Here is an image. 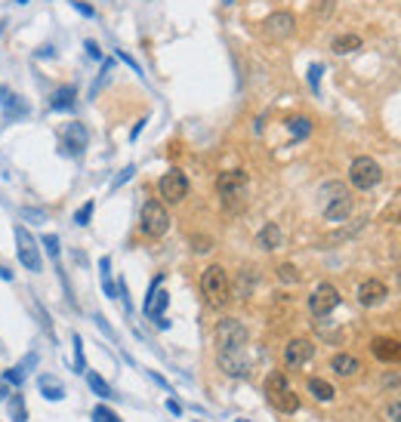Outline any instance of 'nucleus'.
<instances>
[{"label": "nucleus", "mask_w": 401, "mask_h": 422, "mask_svg": "<svg viewBox=\"0 0 401 422\" xmlns=\"http://www.w3.org/2000/svg\"><path fill=\"white\" fill-rule=\"evenodd\" d=\"M216 191H219L222 204L229 210H235L247 198V176L241 170H226V173H219V179H216Z\"/></svg>", "instance_id": "obj_6"}, {"label": "nucleus", "mask_w": 401, "mask_h": 422, "mask_svg": "<svg viewBox=\"0 0 401 422\" xmlns=\"http://www.w3.org/2000/svg\"><path fill=\"white\" fill-rule=\"evenodd\" d=\"M398 284H401V271H398Z\"/></svg>", "instance_id": "obj_51"}, {"label": "nucleus", "mask_w": 401, "mask_h": 422, "mask_svg": "<svg viewBox=\"0 0 401 422\" xmlns=\"http://www.w3.org/2000/svg\"><path fill=\"white\" fill-rule=\"evenodd\" d=\"M355 50H361V37L358 34H339L334 37V53H355Z\"/></svg>", "instance_id": "obj_26"}, {"label": "nucleus", "mask_w": 401, "mask_h": 422, "mask_svg": "<svg viewBox=\"0 0 401 422\" xmlns=\"http://www.w3.org/2000/svg\"><path fill=\"white\" fill-rule=\"evenodd\" d=\"M219 367L235 379H244L250 373V361L244 358V351H229V355H219Z\"/></svg>", "instance_id": "obj_19"}, {"label": "nucleus", "mask_w": 401, "mask_h": 422, "mask_svg": "<svg viewBox=\"0 0 401 422\" xmlns=\"http://www.w3.org/2000/svg\"><path fill=\"white\" fill-rule=\"evenodd\" d=\"M10 395H13V392H10V386H6V382H0V401H6Z\"/></svg>", "instance_id": "obj_46"}, {"label": "nucleus", "mask_w": 401, "mask_h": 422, "mask_svg": "<svg viewBox=\"0 0 401 422\" xmlns=\"http://www.w3.org/2000/svg\"><path fill=\"white\" fill-rule=\"evenodd\" d=\"M99 271H102V290H105V296H108V299H114V296H118V287L111 284V275H108V271H111V259H108V256L99 259Z\"/></svg>", "instance_id": "obj_28"}, {"label": "nucleus", "mask_w": 401, "mask_h": 422, "mask_svg": "<svg viewBox=\"0 0 401 422\" xmlns=\"http://www.w3.org/2000/svg\"><path fill=\"white\" fill-rule=\"evenodd\" d=\"M72 342H74V370L83 373V370H87V361H83V339H81V333H74Z\"/></svg>", "instance_id": "obj_31"}, {"label": "nucleus", "mask_w": 401, "mask_h": 422, "mask_svg": "<svg viewBox=\"0 0 401 422\" xmlns=\"http://www.w3.org/2000/svg\"><path fill=\"white\" fill-rule=\"evenodd\" d=\"M133 173H136V167H123V170H121V173H118V179H114V182H111V189H121V185H123V182H127V179H130V176H133Z\"/></svg>", "instance_id": "obj_36"}, {"label": "nucleus", "mask_w": 401, "mask_h": 422, "mask_svg": "<svg viewBox=\"0 0 401 422\" xmlns=\"http://www.w3.org/2000/svg\"><path fill=\"white\" fill-rule=\"evenodd\" d=\"M118 56H121L123 62H127V65L133 68V72H139V65H136V59H133V56H127V53H118Z\"/></svg>", "instance_id": "obj_45"}, {"label": "nucleus", "mask_w": 401, "mask_h": 422, "mask_svg": "<svg viewBox=\"0 0 401 422\" xmlns=\"http://www.w3.org/2000/svg\"><path fill=\"white\" fill-rule=\"evenodd\" d=\"M0 105H4V117L10 123L22 121V117H28V105L22 102V96H15V93H10L6 87H0Z\"/></svg>", "instance_id": "obj_15"}, {"label": "nucleus", "mask_w": 401, "mask_h": 422, "mask_svg": "<svg viewBox=\"0 0 401 422\" xmlns=\"http://www.w3.org/2000/svg\"><path fill=\"white\" fill-rule=\"evenodd\" d=\"M83 50H87V56H90V59H102V50H99V43H96V41H87V43H83Z\"/></svg>", "instance_id": "obj_39"}, {"label": "nucleus", "mask_w": 401, "mask_h": 422, "mask_svg": "<svg viewBox=\"0 0 401 422\" xmlns=\"http://www.w3.org/2000/svg\"><path fill=\"white\" fill-rule=\"evenodd\" d=\"M37 388H41V395L46 401H62V397H65V386H62L56 376H50V373H41V376H37Z\"/></svg>", "instance_id": "obj_22"}, {"label": "nucleus", "mask_w": 401, "mask_h": 422, "mask_svg": "<svg viewBox=\"0 0 401 422\" xmlns=\"http://www.w3.org/2000/svg\"><path fill=\"white\" fill-rule=\"evenodd\" d=\"M287 127L293 132V139H306L308 132H312V121H308V117H290Z\"/></svg>", "instance_id": "obj_29"}, {"label": "nucleus", "mask_w": 401, "mask_h": 422, "mask_svg": "<svg viewBox=\"0 0 401 422\" xmlns=\"http://www.w3.org/2000/svg\"><path fill=\"white\" fill-rule=\"evenodd\" d=\"M370 351H374V358H380L383 364H395V361H401V339H386V336H380V339L370 342Z\"/></svg>", "instance_id": "obj_17"}, {"label": "nucleus", "mask_w": 401, "mask_h": 422, "mask_svg": "<svg viewBox=\"0 0 401 422\" xmlns=\"http://www.w3.org/2000/svg\"><path fill=\"white\" fill-rule=\"evenodd\" d=\"M330 10H334V0H321V10H318V15L324 19V15H327Z\"/></svg>", "instance_id": "obj_44"}, {"label": "nucleus", "mask_w": 401, "mask_h": 422, "mask_svg": "<svg viewBox=\"0 0 401 422\" xmlns=\"http://www.w3.org/2000/svg\"><path fill=\"white\" fill-rule=\"evenodd\" d=\"M299 268L297 265H290V262H284V265H278V280H281V284H299Z\"/></svg>", "instance_id": "obj_30"}, {"label": "nucleus", "mask_w": 401, "mask_h": 422, "mask_svg": "<svg viewBox=\"0 0 401 422\" xmlns=\"http://www.w3.org/2000/svg\"><path fill=\"white\" fill-rule=\"evenodd\" d=\"M380 179H383V167H380V163H376L374 158L361 154V158L352 161V167H349V182H352L358 191L376 189V185H380Z\"/></svg>", "instance_id": "obj_5"}, {"label": "nucleus", "mask_w": 401, "mask_h": 422, "mask_svg": "<svg viewBox=\"0 0 401 422\" xmlns=\"http://www.w3.org/2000/svg\"><path fill=\"white\" fill-rule=\"evenodd\" d=\"M257 244L262 250H278V247H281V229H278L275 222H266L259 229V234H257Z\"/></svg>", "instance_id": "obj_23"}, {"label": "nucleus", "mask_w": 401, "mask_h": 422, "mask_svg": "<svg viewBox=\"0 0 401 422\" xmlns=\"http://www.w3.org/2000/svg\"><path fill=\"white\" fill-rule=\"evenodd\" d=\"M15 244H19V262L25 265L28 271H34V275H41V268H43V259H41V250H37V240L31 238V234L25 231V225H15Z\"/></svg>", "instance_id": "obj_8"}, {"label": "nucleus", "mask_w": 401, "mask_h": 422, "mask_svg": "<svg viewBox=\"0 0 401 422\" xmlns=\"http://www.w3.org/2000/svg\"><path fill=\"white\" fill-rule=\"evenodd\" d=\"M213 339H216V355H229V351H244L250 333H247V327L238 318H222L216 324Z\"/></svg>", "instance_id": "obj_2"}, {"label": "nucleus", "mask_w": 401, "mask_h": 422, "mask_svg": "<svg viewBox=\"0 0 401 422\" xmlns=\"http://www.w3.org/2000/svg\"><path fill=\"white\" fill-rule=\"evenodd\" d=\"M41 244L46 247V253H50V259L59 265V238H56V234H46V238L41 240Z\"/></svg>", "instance_id": "obj_35"}, {"label": "nucleus", "mask_w": 401, "mask_h": 422, "mask_svg": "<svg viewBox=\"0 0 401 422\" xmlns=\"http://www.w3.org/2000/svg\"><path fill=\"white\" fill-rule=\"evenodd\" d=\"M386 416H389L392 422H401V401H392L389 407H386Z\"/></svg>", "instance_id": "obj_37"}, {"label": "nucleus", "mask_w": 401, "mask_h": 422, "mask_svg": "<svg viewBox=\"0 0 401 422\" xmlns=\"http://www.w3.org/2000/svg\"><path fill=\"white\" fill-rule=\"evenodd\" d=\"M37 308V315H41V324H43V330H46V336H53V324H50V315L43 311V306H34Z\"/></svg>", "instance_id": "obj_41"}, {"label": "nucleus", "mask_w": 401, "mask_h": 422, "mask_svg": "<svg viewBox=\"0 0 401 422\" xmlns=\"http://www.w3.org/2000/svg\"><path fill=\"white\" fill-rule=\"evenodd\" d=\"M93 422H121V416L111 407H102V404H99V407H93Z\"/></svg>", "instance_id": "obj_33"}, {"label": "nucleus", "mask_w": 401, "mask_h": 422, "mask_svg": "<svg viewBox=\"0 0 401 422\" xmlns=\"http://www.w3.org/2000/svg\"><path fill=\"white\" fill-rule=\"evenodd\" d=\"M308 395L315 397V401H321V404H327V401H334V386L330 382H324V379H318V376H312L308 379Z\"/></svg>", "instance_id": "obj_24"}, {"label": "nucleus", "mask_w": 401, "mask_h": 422, "mask_svg": "<svg viewBox=\"0 0 401 422\" xmlns=\"http://www.w3.org/2000/svg\"><path fill=\"white\" fill-rule=\"evenodd\" d=\"M222 4H235V0H222Z\"/></svg>", "instance_id": "obj_50"}, {"label": "nucleus", "mask_w": 401, "mask_h": 422, "mask_svg": "<svg viewBox=\"0 0 401 422\" xmlns=\"http://www.w3.org/2000/svg\"><path fill=\"white\" fill-rule=\"evenodd\" d=\"M158 191L167 204H179V200H185V194H189V179H185V173H179V170H170V173L161 176Z\"/></svg>", "instance_id": "obj_10"}, {"label": "nucleus", "mask_w": 401, "mask_h": 422, "mask_svg": "<svg viewBox=\"0 0 401 422\" xmlns=\"http://www.w3.org/2000/svg\"><path fill=\"white\" fill-rule=\"evenodd\" d=\"M337 306H339V290L334 284H318L312 290V296H308V311L315 318H327Z\"/></svg>", "instance_id": "obj_9"}, {"label": "nucleus", "mask_w": 401, "mask_h": 422, "mask_svg": "<svg viewBox=\"0 0 401 422\" xmlns=\"http://www.w3.org/2000/svg\"><path fill=\"white\" fill-rule=\"evenodd\" d=\"M72 6H74L77 13H83V15H87V19H90V15H93V6H87V4H81V0H72Z\"/></svg>", "instance_id": "obj_42"}, {"label": "nucleus", "mask_w": 401, "mask_h": 422, "mask_svg": "<svg viewBox=\"0 0 401 422\" xmlns=\"http://www.w3.org/2000/svg\"><path fill=\"white\" fill-rule=\"evenodd\" d=\"M87 142H90V136H87L83 123H68V127L62 130V154H68V158H81Z\"/></svg>", "instance_id": "obj_11"}, {"label": "nucleus", "mask_w": 401, "mask_h": 422, "mask_svg": "<svg viewBox=\"0 0 401 422\" xmlns=\"http://www.w3.org/2000/svg\"><path fill=\"white\" fill-rule=\"evenodd\" d=\"M142 127H145V121H139L136 127H133V132H130V139H133V142H136V139H139V132H142Z\"/></svg>", "instance_id": "obj_47"}, {"label": "nucleus", "mask_w": 401, "mask_h": 422, "mask_svg": "<svg viewBox=\"0 0 401 422\" xmlns=\"http://www.w3.org/2000/svg\"><path fill=\"white\" fill-rule=\"evenodd\" d=\"M37 56H41V59H50V56H53V46H41V50H37Z\"/></svg>", "instance_id": "obj_48"}, {"label": "nucleus", "mask_w": 401, "mask_h": 422, "mask_svg": "<svg viewBox=\"0 0 401 422\" xmlns=\"http://www.w3.org/2000/svg\"><path fill=\"white\" fill-rule=\"evenodd\" d=\"M324 194H330V198H324V219L327 222H346L352 213V194L339 182L324 185Z\"/></svg>", "instance_id": "obj_7"}, {"label": "nucleus", "mask_w": 401, "mask_h": 422, "mask_svg": "<svg viewBox=\"0 0 401 422\" xmlns=\"http://www.w3.org/2000/svg\"><path fill=\"white\" fill-rule=\"evenodd\" d=\"M111 72H114V62H111V59H105V62H102V72H99L96 83H93V96H96V93L105 87V81H108V77H111Z\"/></svg>", "instance_id": "obj_32"}, {"label": "nucleus", "mask_w": 401, "mask_h": 422, "mask_svg": "<svg viewBox=\"0 0 401 422\" xmlns=\"http://www.w3.org/2000/svg\"><path fill=\"white\" fill-rule=\"evenodd\" d=\"M6 410H10L13 422H28V407H25V397L22 395H13L10 401H6Z\"/></svg>", "instance_id": "obj_27"}, {"label": "nucleus", "mask_w": 401, "mask_h": 422, "mask_svg": "<svg viewBox=\"0 0 401 422\" xmlns=\"http://www.w3.org/2000/svg\"><path fill=\"white\" fill-rule=\"evenodd\" d=\"M386 296H389V290H386V284L383 280H365V284L358 287V302L365 308H374V306H380V302L386 299Z\"/></svg>", "instance_id": "obj_16"}, {"label": "nucleus", "mask_w": 401, "mask_h": 422, "mask_svg": "<svg viewBox=\"0 0 401 422\" xmlns=\"http://www.w3.org/2000/svg\"><path fill=\"white\" fill-rule=\"evenodd\" d=\"M330 370H334L337 376H343V379H352L355 373L361 370V361L352 358V355H334L330 358Z\"/></svg>", "instance_id": "obj_20"}, {"label": "nucleus", "mask_w": 401, "mask_h": 422, "mask_svg": "<svg viewBox=\"0 0 401 422\" xmlns=\"http://www.w3.org/2000/svg\"><path fill=\"white\" fill-rule=\"evenodd\" d=\"M93 210H96V204H93V200H87V204H83V207L74 213V225H90Z\"/></svg>", "instance_id": "obj_34"}, {"label": "nucleus", "mask_w": 401, "mask_h": 422, "mask_svg": "<svg viewBox=\"0 0 401 422\" xmlns=\"http://www.w3.org/2000/svg\"><path fill=\"white\" fill-rule=\"evenodd\" d=\"M167 410L173 413V416H182V407H179V401H173V397H167Z\"/></svg>", "instance_id": "obj_43"}, {"label": "nucleus", "mask_w": 401, "mask_h": 422, "mask_svg": "<svg viewBox=\"0 0 401 422\" xmlns=\"http://www.w3.org/2000/svg\"><path fill=\"white\" fill-rule=\"evenodd\" d=\"M200 296L210 308H222L231 299V280L222 265H207L200 271Z\"/></svg>", "instance_id": "obj_1"}, {"label": "nucleus", "mask_w": 401, "mask_h": 422, "mask_svg": "<svg viewBox=\"0 0 401 422\" xmlns=\"http://www.w3.org/2000/svg\"><path fill=\"white\" fill-rule=\"evenodd\" d=\"M83 376H87V386H90L93 395H99V397H118V395L111 392V386H108V382L99 376L96 370H90V367H87V370H83Z\"/></svg>", "instance_id": "obj_25"}, {"label": "nucleus", "mask_w": 401, "mask_h": 422, "mask_svg": "<svg viewBox=\"0 0 401 422\" xmlns=\"http://www.w3.org/2000/svg\"><path fill=\"white\" fill-rule=\"evenodd\" d=\"M139 229H142V234H145V238H151V240L164 238V234L170 231V213H167V207L161 204V200H145L142 213H139Z\"/></svg>", "instance_id": "obj_4"}, {"label": "nucleus", "mask_w": 401, "mask_h": 422, "mask_svg": "<svg viewBox=\"0 0 401 422\" xmlns=\"http://www.w3.org/2000/svg\"><path fill=\"white\" fill-rule=\"evenodd\" d=\"M74 99H77V87H74V83H65V87H59L56 93H53L50 108H53V111H72Z\"/></svg>", "instance_id": "obj_21"}, {"label": "nucleus", "mask_w": 401, "mask_h": 422, "mask_svg": "<svg viewBox=\"0 0 401 422\" xmlns=\"http://www.w3.org/2000/svg\"><path fill=\"white\" fill-rule=\"evenodd\" d=\"M22 216H25V219H34V222L37 225H41V222H46V213H43V210H22Z\"/></svg>", "instance_id": "obj_38"}, {"label": "nucleus", "mask_w": 401, "mask_h": 422, "mask_svg": "<svg viewBox=\"0 0 401 422\" xmlns=\"http://www.w3.org/2000/svg\"><path fill=\"white\" fill-rule=\"evenodd\" d=\"M238 422H247V419H238Z\"/></svg>", "instance_id": "obj_52"}, {"label": "nucleus", "mask_w": 401, "mask_h": 422, "mask_svg": "<svg viewBox=\"0 0 401 422\" xmlns=\"http://www.w3.org/2000/svg\"><path fill=\"white\" fill-rule=\"evenodd\" d=\"M318 81H321V65H312L308 68V83H312V90H318Z\"/></svg>", "instance_id": "obj_40"}, {"label": "nucleus", "mask_w": 401, "mask_h": 422, "mask_svg": "<svg viewBox=\"0 0 401 422\" xmlns=\"http://www.w3.org/2000/svg\"><path fill=\"white\" fill-rule=\"evenodd\" d=\"M0 278H4V280H13V271H6L4 265H0Z\"/></svg>", "instance_id": "obj_49"}, {"label": "nucleus", "mask_w": 401, "mask_h": 422, "mask_svg": "<svg viewBox=\"0 0 401 422\" xmlns=\"http://www.w3.org/2000/svg\"><path fill=\"white\" fill-rule=\"evenodd\" d=\"M266 397H269V404H272L275 410H281V413H297L299 410V397L290 388V382H287V376H284L281 370L269 373V379H266Z\"/></svg>", "instance_id": "obj_3"}, {"label": "nucleus", "mask_w": 401, "mask_h": 422, "mask_svg": "<svg viewBox=\"0 0 401 422\" xmlns=\"http://www.w3.org/2000/svg\"><path fill=\"white\" fill-rule=\"evenodd\" d=\"M34 367H37V355H25L19 364H15V367H10V370H4V382H6V386H13V388H19L22 382L28 379V373L34 370Z\"/></svg>", "instance_id": "obj_18"}, {"label": "nucleus", "mask_w": 401, "mask_h": 422, "mask_svg": "<svg viewBox=\"0 0 401 422\" xmlns=\"http://www.w3.org/2000/svg\"><path fill=\"white\" fill-rule=\"evenodd\" d=\"M293 28H297V19H293L290 13H272L262 22V34H266L269 41H284V37L293 34Z\"/></svg>", "instance_id": "obj_12"}, {"label": "nucleus", "mask_w": 401, "mask_h": 422, "mask_svg": "<svg viewBox=\"0 0 401 422\" xmlns=\"http://www.w3.org/2000/svg\"><path fill=\"white\" fill-rule=\"evenodd\" d=\"M312 355H315V346L308 339H290L287 346H284V364H287L290 370L308 364V358H312Z\"/></svg>", "instance_id": "obj_13"}, {"label": "nucleus", "mask_w": 401, "mask_h": 422, "mask_svg": "<svg viewBox=\"0 0 401 422\" xmlns=\"http://www.w3.org/2000/svg\"><path fill=\"white\" fill-rule=\"evenodd\" d=\"M161 284H164V278H154L151 287H149V296H145V315L151 320L164 318V308L170 302V296H167V290H161Z\"/></svg>", "instance_id": "obj_14"}]
</instances>
